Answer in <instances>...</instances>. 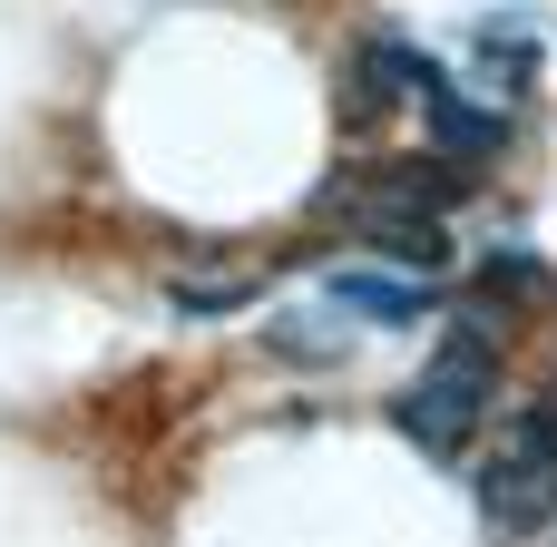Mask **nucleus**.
I'll return each instance as SVG.
<instances>
[{
    "label": "nucleus",
    "instance_id": "4",
    "mask_svg": "<svg viewBox=\"0 0 557 547\" xmlns=\"http://www.w3.org/2000/svg\"><path fill=\"white\" fill-rule=\"evenodd\" d=\"M421 78H431V59H411V49H392V39H362V49H352V88H343V117L362 127V117H382L392 98H421Z\"/></svg>",
    "mask_w": 557,
    "mask_h": 547
},
{
    "label": "nucleus",
    "instance_id": "1",
    "mask_svg": "<svg viewBox=\"0 0 557 547\" xmlns=\"http://www.w3.org/2000/svg\"><path fill=\"white\" fill-rule=\"evenodd\" d=\"M490 401H499V333H490V323H460V333L392 391V431L450 460V450H470V431L490 421Z\"/></svg>",
    "mask_w": 557,
    "mask_h": 547
},
{
    "label": "nucleus",
    "instance_id": "8",
    "mask_svg": "<svg viewBox=\"0 0 557 547\" xmlns=\"http://www.w3.org/2000/svg\"><path fill=\"white\" fill-rule=\"evenodd\" d=\"M470 284H480V294H539V303L557 294V274L539 264V254H480V264H470Z\"/></svg>",
    "mask_w": 557,
    "mask_h": 547
},
{
    "label": "nucleus",
    "instance_id": "7",
    "mask_svg": "<svg viewBox=\"0 0 557 547\" xmlns=\"http://www.w3.org/2000/svg\"><path fill=\"white\" fill-rule=\"evenodd\" d=\"M255 294H264L255 274H215V284H206V274H176V303H186L196 323H215V313H245Z\"/></svg>",
    "mask_w": 557,
    "mask_h": 547
},
{
    "label": "nucleus",
    "instance_id": "5",
    "mask_svg": "<svg viewBox=\"0 0 557 547\" xmlns=\"http://www.w3.org/2000/svg\"><path fill=\"white\" fill-rule=\"evenodd\" d=\"M421 108H431V137H441V157H470V166H480V157H499V147H509V117H499V108H470V98H460L441 69L421 78Z\"/></svg>",
    "mask_w": 557,
    "mask_h": 547
},
{
    "label": "nucleus",
    "instance_id": "3",
    "mask_svg": "<svg viewBox=\"0 0 557 547\" xmlns=\"http://www.w3.org/2000/svg\"><path fill=\"white\" fill-rule=\"evenodd\" d=\"M323 303L333 313H352V323H421L431 313V274H392V264H343V274H323Z\"/></svg>",
    "mask_w": 557,
    "mask_h": 547
},
{
    "label": "nucleus",
    "instance_id": "6",
    "mask_svg": "<svg viewBox=\"0 0 557 547\" xmlns=\"http://www.w3.org/2000/svg\"><path fill=\"white\" fill-rule=\"evenodd\" d=\"M362 235H372V254H382V264L401 254V274H441V264H450V245H441V225H431L421 206H382Z\"/></svg>",
    "mask_w": 557,
    "mask_h": 547
},
{
    "label": "nucleus",
    "instance_id": "2",
    "mask_svg": "<svg viewBox=\"0 0 557 547\" xmlns=\"http://www.w3.org/2000/svg\"><path fill=\"white\" fill-rule=\"evenodd\" d=\"M480 509H490L499 538H539L557 519V382L539 401H519V421L490 440V460H480Z\"/></svg>",
    "mask_w": 557,
    "mask_h": 547
}]
</instances>
